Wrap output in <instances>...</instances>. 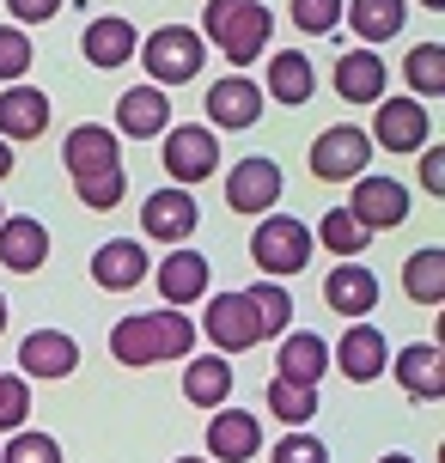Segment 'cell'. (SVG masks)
<instances>
[{
  "mask_svg": "<svg viewBox=\"0 0 445 463\" xmlns=\"http://www.w3.org/2000/svg\"><path fill=\"white\" fill-rule=\"evenodd\" d=\"M62 159L73 171V189H80V202L98 213H110L128 195V177H122V153H117V135L110 128H98V122H80L68 140H62Z\"/></svg>",
  "mask_w": 445,
  "mask_h": 463,
  "instance_id": "obj_1",
  "label": "cell"
},
{
  "mask_svg": "<svg viewBox=\"0 0 445 463\" xmlns=\"http://www.w3.org/2000/svg\"><path fill=\"white\" fill-rule=\"evenodd\" d=\"M195 347V324L184 311H135V317H117L110 329V354L117 366H159V360H189Z\"/></svg>",
  "mask_w": 445,
  "mask_h": 463,
  "instance_id": "obj_2",
  "label": "cell"
},
{
  "mask_svg": "<svg viewBox=\"0 0 445 463\" xmlns=\"http://www.w3.org/2000/svg\"><path fill=\"white\" fill-rule=\"evenodd\" d=\"M275 37V13L262 0H208L202 13V43H213L232 68H251Z\"/></svg>",
  "mask_w": 445,
  "mask_h": 463,
  "instance_id": "obj_3",
  "label": "cell"
},
{
  "mask_svg": "<svg viewBox=\"0 0 445 463\" xmlns=\"http://www.w3.org/2000/svg\"><path fill=\"white\" fill-rule=\"evenodd\" d=\"M208 61V43H202V31H189V24H159L153 37L141 43V68L153 73V86H189L195 73Z\"/></svg>",
  "mask_w": 445,
  "mask_h": 463,
  "instance_id": "obj_4",
  "label": "cell"
},
{
  "mask_svg": "<svg viewBox=\"0 0 445 463\" xmlns=\"http://www.w3.org/2000/svg\"><path fill=\"white\" fill-rule=\"evenodd\" d=\"M165 171H171V184H177V189L208 184L213 171H220V135L202 128V122H177V128H165Z\"/></svg>",
  "mask_w": 445,
  "mask_h": 463,
  "instance_id": "obj_5",
  "label": "cell"
},
{
  "mask_svg": "<svg viewBox=\"0 0 445 463\" xmlns=\"http://www.w3.org/2000/svg\"><path fill=\"white\" fill-rule=\"evenodd\" d=\"M366 165H373V140L354 122H336L311 140V177H324V184H354V177H366Z\"/></svg>",
  "mask_w": 445,
  "mask_h": 463,
  "instance_id": "obj_6",
  "label": "cell"
},
{
  "mask_svg": "<svg viewBox=\"0 0 445 463\" xmlns=\"http://www.w3.org/2000/svg\"><path fill=\"white\" fill-rule=\"evenodd\" d=\"M251 256H257V269L262 275H275V280H287V275H299L305 262H311V232L299 226V220H262L257 226V238H251Z\"/></svg>",
  "mask_w": 445,
  "mask_h": 463,
  "instance_id": "obj_7",
  "label": "cell"
},
{
  "mask_svg": "<svg viewBox=\"0 0 445 463\" xmlns=\"http://www.w3.org/2000/svg\"><path fill=\"white\" fill-rule=\"evenodd\" d=\"M348 213L366 232H391V226H402V220H409V189H402L397 177H384V171H366V177H354Z\"/></svg>",
  "mask_w": 445,
  "mask_h": 463,
  "instance_id": "obj_8",
  "label": "cell"
},
{
  "mask_svg": "<svg viewBox=\"0 0 445 463\" xmlns=\"http://www.w3.org/2000/svg\"><path fill=\"white\" fill-rule=\"evenodd\" d=\"M427 104L421 98H378V122H373V135L384 153H421L427 146Z\"/></svg>",
  "mask_w": 445,
  "mask_h": 463,
  "instance_id": "obj_9",
  "label": "cell"
},
{
  "mask_svg": "<svg viewBox=\"0 0 445 463\" xmlns=\"http://www.w3.org/2000/svg\"><path fill=\"white\" fill-rule=\"evenodd\" d=\"M202 226V208H195V195L189 189H153L141 202V232L147 238H159V244H184L189 232Z\"/></svg>",
  "mask_w": 445,
  "mask_h": 463,
  "instance_id": "obj_10",
  "label": "cell"
},
{
  "mask_svg": "<svg viewBox=\"0 0 445 463\" xmlns=\"http://www.w3.org/2000/svg\"><path fill=\"white\" fill-rule=\"evenodd\" d=\"M208 342L220 347V354H244V347H257L262 342V324H257V311H251V299L244 293H213L208 299Z\"/></svg>",
  "mask_w": 445,
  "mask_h": 463,
  "instance_id": "obj_11",
  "label": "cell"
},
{
  "mask_svg": "<svg viewBox=\"0 0 445 463\" xmlns=\"http://www.w3.org/2000/svg\"><path fill=\"white\" fill-rule=\"evenodd\" d=\"M281 202V165L275 159H238L226 177V208L232 213H269Z\"/></svg>",
  "mask_w": 445,
  "mask_h": 463,
  "instance_id": "obj_12",
  "label": "cell"
},
{
  "mask_svg": "<svg viewBox=\"0 0 445 463\" xmlns=\"http://www.w3.org/2000/svg\"><path fill=\"white\" fill-rule=\"evenodd\" d=\"M336 366H342V378H354V384H373L378 372L391 366V342H384V329H378V324H348V329H342V342H336Z\"/></svg>",
  "mask_w": 445,
  "mask_h": 463,
  "instance_id": "obj_13",
  "label": "cell"
},
{
  "mask_svg": "<svg viewBox=\"0 0 445 463\" xmlns=\"http://www.w3.org/2000/svg\"><path fill=\"white\" fill-rule=\"evenodd\" d=\"M262 116V86L244 73H226L208 86V122L213 128H257Z\"/></svg>",
  "mask_w": 445,
  "mask_h": 463,
  "instance_id": "obj_14",
  "label": "cell"
},
{
  "mask_svg": "<svg viewBox=\"0 0 445 463\" xmlns=\"http://www.w3.org/2000/svg\"><path fill=\"white\" fill-rule=\"evenodd\" d=\"M384 372H397V384L415 396V402H440V396H445V360H440V347H433V342H409Z\"/></svg>",
  "mask_w": 445,
  "mask_h": 463,
  "instance_id": "obj_15",
  "label": "cell"
},
{
  "mask_svg": "<svg viewBox=\"0 0 445 463\" xmlns=\"http://www.w3.org/2000/svg\"><path fill=\"white\" fill-rule=\"evenodd\" d=\"M147 250L135 244V238H110V244H98V256H92V280L104 287V293H135L147 280Z\"/></svg>",
  "mask_w": 445,
  "mask_h": 463,
  "instance_id": "obj_16",
  "label": "cell"
},
{
  "mask_svg": "<svg viewBox=\"0 0 445 463\" xmlns=\"http://www.w3.org/2000/svg\"><path fill=\"white\" fill-rule=\"evenodd\" d=\"M262 451V427L257 415L244 409H226V415L208 420V463H251Z\"/></svg>",
  "mask_w": 445,
  "mask_h": 463,
  "instance_id": "obj_17",
  "label": "cell"
},
{
  "mask_svg": "<svg viewBox=\"0 0 445 463\" xmlns=\"http://www.w3.org/2000/svg\"><path fill=\"white\" fill-rule=\"evenodd\" d=\"M324 305L336 311V317H373V311H378V275H373V269H360V262L329 269Z\"/></svg>",
  "mask_w": 445,
  "mask_h": 463,
  "instance_id": "obj_18",
  "label": "cell"
},
{
  "mask_svg": "<svg viewBox=\"0 0 445 463\" xmlns=\"http://www.w3.org/2000/svg\"><path fill=\"white\" fill-rule=\"evenodd\" d=\"M117 128L128 140H153L171 128V98L159 92V86H135V92L117 98Z\"/></svg>",
  "mask_w": 445,
  "mask_h": 463,
  "instance_id": "obj_19",
  "label": "cell"
},
{
  "mask_svg": "<svg viewBox=\"0 0 445 463\" xmlns=\"http://www.w3.org/2000/svg\"><path fill=\"white\" fill-rule=\"evenodd\" d=\"M19 366H24V378H68L80 366V342L62 335V329H37V335H24Z\"/></svg>",
  "mask_w": 445,
  "mask_h": 463,
  "instance_id": "obj_20",
  "label": "cell"
},
{
  "mask_svg": "<svg viewBox=\"0 0 445 463\" xmlns=\"http://www.w3.org/2000/svg\"><path fill=\"white\" fill-rule=\"evenodd\" d=\"M49 128V98L37 86H6L0 92V140H37Z\"/></svg>",
  "mask_w": 445,
  "mask_h": 463,
  "instance_id": "obj_21",
  "label": "cell"
},
{
  "mask_svg": "<svg viewBox=\"0 0 445 463\" xmlns=\"http://www.w3.org/2000/svg\"><path fill=\"white\" fill-rule=\"evenodd\" d=\"M49 256V232L43 220H0V269H13V275H37Z\"/></svg>",
  "mask_w": 445,
  "mask_h": 463,
  "instance_id": "obj_22",
  "label": "cell"
},
{
  "mask_svg": "<svg viewBox=\"0 0 445 463\" xmlns=\"http://www.w3.org/2000/svg\"><path fill=\"white\" fill-rule=\"evenodd\" d=\"M384 80H391V68L378 61V49H348L336 61V92L348 98V104H378L384 98Z\"/></svg>",
  "mask_w": 445,
  "mask_h": 463,
  "instance_id": "obj_23",
  "label": "cell"
},
{
  "mask_svg": "<svg viewBox=\"0 0 445 463\" xmlns=\"http://www.w3.org/2000/svg\"><path fill=\"white\" fill-rule=\"evenodd\" d=\"M275 378H287V384H305V391H317V378L329 372V342L324 335H311V329H293L281 342V360H275Z\"/></svg>",
  "mask_w": 445,
  "mask_h": 463,
  "instance_id": "obj_24",
  "label": "cell"
},
{
  "mask_svg": "<svg viewBox=\"0 0 445 463\" xmlns=\"http://www.w3.org/2000/svg\"><path fill=\"white\" fill-rule=\"evenodd\" d=\"M159 293H165V305L177 311V305H195L202 293H208V256H195V250H177L159 262Z\"/></svg>",
  "mask_w": 445,
  "mask_h": 463,
  "instance_id": "obj_25",
  "label": "cell"
},
{
  "mask_svg": "<svg viewBox=\"0 0 445 463\" xmlns=\"http://www.w3.org/2000/svg\"><path fill=\"white\" fill-rule=\"evenodd\" d=\"M80 49H86V61L92 68H122V61H135V24L128 19H92L86 24V37H80Z\"/></svg>",
  "mask_w": 445,
  "mask_h": 463,
  "instance_id": "obj_26",
  "label": "cell"
},
{
  "mask_svg": "<svg viewBox=\"0 0 445 463\" xmlns=\"http://www.w3.org/2000/svg\"><path fill=\"white\" fill-rule=\"evenodd\" d=\"M311 92H317V73H311V61H305L299 49L269 55V98H275V104L299 110V104H311Z\"/></svg>",
  "mask_w": 445,
  "mask_h": 463,
  "instance_id": "obj_27",
  "label": "cell"
},
{
  "mask_svg": "<svg viewBox=\"0 0 445 463\" xmlns=\"http://www.w3.org/2000/svg\"><path fill=\"white\" fill-rule=\"evenodd\" d=\"M184 396L195 402V409H220V402L232 396V366H226L220 354L189 360V366H184Z\"/></svg>",
  "mask_w": 445,
  "mask_h": 463,
  "instance_id": "obj_28",
  "label": "cell"
},
{
  "mask_svg": "<svg viewBox=\"0 0 445 463\" xmlns=\"http://www.w3.org/2000/svg\"><path fill=\"white\" fill-rule=\"evenodd\" d=\"M342 24H354L366 43H391L402 31V0H342Z\"/></svg>",
  "mask_w": 445,
  "mask_h": 463,
  "instance_id": "obj_29",
  "label": "cell"
},
{
  "mask_svg": "<svg viewBox=\"0 0 445 463\" xmlns=\"http://www.w3.org/2000/svg\"><path fill=\"white\" fill-rule=\"evenodd\" d=\"M402 287H409V299L415 305H440L445 299V250L440 244H427L402 262Z\"/></svg>",
  "mask_w": 445,
  "mask_h": 463,
  "instance_id": "obj_30",
  "label": "cell"
},
{
  "mask_svg": "<svg viewBox=\"0 0 445 463\" xmlns=\"http://www.w3.org/2000/svg\"><path fill=\"white\" fill-rule=\"evenodd\" d=\"M402 80L415 86V98H440L445 92V49L440 43H415L402 61Z\"/></svg>",
  "mask_w": 445,
  "mask_h": 463,
  "instance_id": "obj_31",
  "label": "cell"
},
{
  "mask_svg": "<svg viewBox=\"0 0 445 463\" xmlns=\"http://www.w3.org/2000/svg\"><path fill=\"white\" fill-rule=\"evenodd\" d=\"M244 299H251V311H257V324H262V342H269V335H281V329L293 324V299H287V287H275V280L244 287Z\"/></svg>",
  "mask_w": 445,
  "mask_h": 463,
  "instance_id": "obj_32",
  "label": "cell"
},
{
  "mask_svg": "<svg viewBox=\"0 0 445 463\" xmlns=\"http://www.w3.org/2000/svg\"><path fill=\"white\" fill-rule=\"evenodd\" d=\"M317 238H324V250H336V256H348V262H354V256L366 250V238H373V232L360 226L348 208H329L324 226H317Z\"/></svg>",
  "mask_w": 445,
  "mask_h": 463,
  "instance_id": "obj_33",
  "label": "cell"
},
{
  "mask_svg": "<svg viewBox=\"0 0 445 463\" xmlns=\"http://www.w3.org/2000/svg\"><path fill=\"white\" fill-rule=\"evenodd\" d=\"M269 415H281L287 427H305V420L317 415V391L287 384V378H269Z\"/></svg>",
  "mask_w": 445,
  "mask_h": 463,
  "instance_id": "obj_34",
  "label": "cell"
},
{
  "mask_svg": "<svg viewBox=\"0 0 445 463\" xmlns=\"http://www.w3.org/2000/svg\"><path fill=\"white\" fill-rule=\"evenodd\" d=\"M19 73H31V37L24 24H0V80L19 86Z\"/></svg>",
  "mask_w": 445,
  "mask_h": 463,
  "instance_id": "obj_35",
  "label": "cell"
},
{
  "mask_svg": "<svg viewBox=\"0 0 445 463\" xmlns=\"http://www.w3.org/2000/svg\"><path fill=\"white\" fill-rule=\"evenodd\" d=\"M0 463H62V445L49 439V433H31V427H19V433H13V445L0 451Z\"/></svg>",
  "mask_w": 445,
  "mask_h": 463,
  "instance_id": "obj_36",
  "label": "cell"
},
{
  "mask_svg": "<svg viewBox=\"0 0 445 463\" xmlns=\"http://www.w3.org/2000/svg\"><path fill=\"white\" fill-rule=\"evenodd\" d=\"M31 415V378H6L0 372V433H19Z\"/></svg>",
  "mask_w": 445,
  "mask_h": 463,
  "instance_id": "obj_37",
  "label": "cell"
},
{
  "mask_svg": "<svg viewBox=\"0 0 445 463\" xmlns=\"http://www.w3.org/2000/svg\"><path fill=\"white\" fill-rule=\"evenodd\" d=\"M293 24L305 37H329L342 24V0H293Z\"/></svg>",
  "mask_w": 445,
  "mask_h": 463,
  "instance_id": "obj_38",
  "label": "cell"
},
{
  "mask_svg": "<svg viewBox=\"0 0 445 463\" xmlns=\"http://www.w3.org/2000/svg\"><path fill=\"white\" fill-rule=\"evenodd\" d=\"M275 463H329V445L311 439V433H287V439L275 445Z\"/></svg>",
  "mask_w": 445,
  "mask_h": 463,
  "instance_id": "obj_39",
  "label": "cell"
},
{
  "mask_svg": "<svg viewBox=\"0 0 445 463\" xmlns=\"http://www.w3.org/2000/svg\"><path fill=\"white\" fill-rule=\"evenodd\" d=\"M6 13L19 24H49L55 13H62V0H6Z\"/></svg>",
  "mask_w": 445,
  "mask_h": 463,
  "instance_id": "obj_40",
  "label": "cell"
},
{
  "mask_svg": "<svg viewBox=\"0 0 445 463\" xmlns=\"http://www.w3.org/2000/svg\"><path fill=\"white\" fill-rule=\"evenodd\" d=\"M421 184H427V195H440V189H445V146H440V140H427V159H421Z\"/></svg>",
  "mask_w": 445,
  "mask_h": 463,
  "instance_id": "obj_41",
  "label": "cell"
},
{
  "mask_svg": "<svg viewBox=\"0 0 445 463\" xmlns=\"http://www.w3.org/2000/svg\"><path fill=\"white\" fill-rule=\"evenodd\" d=\"M0 177H13V146L0 140Z\"/></svg>",
  "mask_w": 445,
  "mask_h": 463,
  "instance_id": "obj_42",
  "label": "cell"
},
{
  "mask_svg": "<svg viewBox=\"0 0 445 463\" xmlns=\"http://www.w3.org/2000/svg\"><path fill=\"white\" fill-rule=\"evenodd\" d=\"M378 463H415V458H402V451H391V458H378Z\"/></svg>",
  "mask_w": 445,
  "mask_h": 463,
  "instance_id": "obj_43",
  "label": "cell"
},
{
  "mask_svg": "<svg viewBox=\"0 0 445 463\" xmlns=\"http://www.w3.org/2000/svg\"><path fill=\"white\" fill-rule=\"evenodd\" d=\"M421 6H433V13H440V6H445V0H421Z\"/></svg>",
  "mask_w": 445,
  "mask_h": 463,
  "instance_id": "obj_44",
  "label": "cell"
},
{
  "mask_svg": "<svg viewBox=\"0 0 445 463\" xmlns=\"http://www.w3.org/2000/svg\"><path fill=\"white\" fill-rule=\"evenodd\" d=\"M0 329H6V299H0Z\"/></svg>",
  "mask_w": 445,
  "mask_h": 463,
  "instance_id": "obj_45",
  "label": "cell"
},
{
  "mask_svg": "<svg viewBox=\"0 0 445 463\" xmlns=\"http://www.w3.org/2000/svg\"><path fill=\"white\" fill-rule=\"evenodd\" d=\"M177 463H208V458H177Z\"/></svg>",
  "mask_w": 445,
  "mask_h": 463,
  "instance_id": "obj_46",
  "label": "cell"
},
{
  "mask_svg": "<svg viewBox=\"0 0 445 463\" xmlns=\"http://www.w3.org/2000/svg\"><path fill=\"white\" fill-rule=\"evenodd\" d=\"M0 220H6V208H0Z\"/></svg>",
  "mask_w": 445,
  "mask_h": 463,
  "instance_id": "obj_47",
  "label": "cell"
}]
</instances>
